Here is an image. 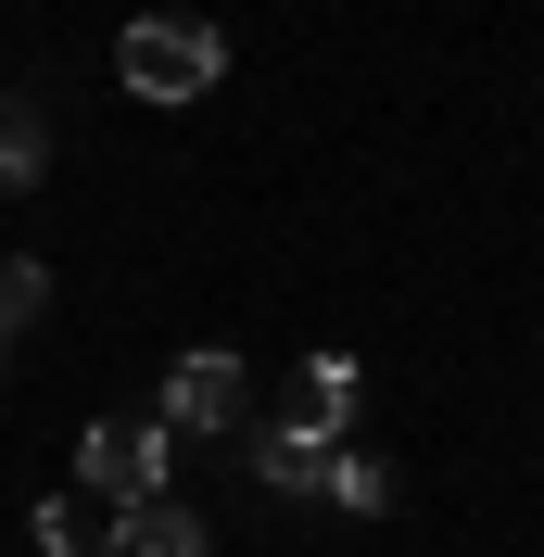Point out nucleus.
<instances>
[{"label": "nucleus", "instance_id": "423d86ee", "mask_svg": "<svg viewBox=\"0 0 544 557\" xmlns=\"http://www.w3.org/2000/svg\"><path fill=\"white\" fill-rule=\"evenodd\" d=\"M330 469H342L330 431H267V444H254V482L267 494H330Z\"/></svg>", "mask_w": 544, "mask_h": 557}, {"label": "nucleus", "instance_id": "1a4fd4ad", "mask_svg": "<svg viewBox=\"0 0 544 557\" xmlns=\"http://www.w3.org/2000/svg\"><path fill=\"white\" fill-rule=\"evenodd\" d=\"M38 165H51V127H38V102H13V89H0V190H26Z\"/></svg>", "mask_w": 544, "mask_h": 557}, {"label": "nucleus", "instance_id": "9d476101", "mask_svg": "<svg viewBox=\"0 0 544 557\" xmlns=\"http://www.w3.org/2000/svg\"><path fill=\"white\" fill-rule=\"evenodd\" d=\"M330 507H342V520H393V469L342 444V469H330Z\"/></svg>", "mask_w": 544, "mask_h": 557}, {"label": "nucleus", "instance_id": "f257e3e1", "mask_svg": "<svg viewBox=\"0 0 544 557\" xmlns=\"http://www.w3.org/2000/svg\"><path fill=\"white\" fill-rule=\"evenodd\" d=\"M114 76H127L139 102H203L215 76H228V38L190 26V13H139V26L114 38Z\"/></svg>", "mask_w": 544, "mask_h": 557}, {"label": "nucleus", "instance_id": "f03ea898", "mask_svg": "<svg viewBox=\"0 0 544 557\" xmlns=\"http://www.w3.org/2000/svg\"><path fill=\"white\" fill-rule=\"evenodd\" d=\"M165 469H177L165 418H89V431H76V494H102V507H152Z\"/></svg>", "mask_w": 544, "mask_h": 557}, {"label": "nucleus", "instance_id": "0eeeda50", "mask_svg": "<svg viewBox=\"0 0 544 557\" xmlns=\"http://www.w3.org/2000/svg\"><path fill=\"white\" fill-rule=\"evenodd\" d=\"M102 532H114V507H102V494H38L26 545H38V557H102Z\"/></svg>", "mask_w": 544, "mask_h": 557}, {"label": "nucleus", "instance_id": "7ed1b4c3", "mask_svg": "<svg viewBox=\"0 0 544 557\" xmlns=\"http://www.w3.org/2000/svg\"><path fill=\"white\" fill-rule=\"evenodd\" d=\"M240 406H254V368L203 343V355H177V368H165V406H152V418L190 444V431H240Z\"/></svg>", "mask_w": 544, "mask_h": 557}, {"label": "nucleus", "instance_id": "6e6552de", "mask_svg": "<svg viewBox=\"0 0 544 557\" xmlns=\"http://www.w3.org/2000/svg\"><path fill=\"white\" fill-rule=\"evenodd\" d=\"M38 305H51V267H38V253H0V368H13V343L38 330Z\"/></svg>", "mask_w": 544, "mask_h": 557}, {"label": "nucleus", "instance_id": "39448f33", "mask_svg": "<svg viewBox=\"0 0 544 557\" xmlns=\"http://www.w3.org/2000/svg\"><path fill=\"white\" fill-rule=\"evenodd\" d=\"M102 557H215V545H203V520H190L177 494H152V507H114Z\"/></svg>", "mask_w": 544, "mask_h": 557}, {"label": "nucleus", "instance_id": "20e7f679", "mask_svg": "<svg viewBox=\"0 0 544 557\" xmlns=\"http://www.w3.org/2000/svg\"><path fill=\"white\" fill-rule=\"evenodd\" d=\"M355 393H368V381H355V355H305L292 393H279V431H330V444H342V431H355Z\"/></svg>", "mask_w": 544, "mask_h": 557}]
</instances>
